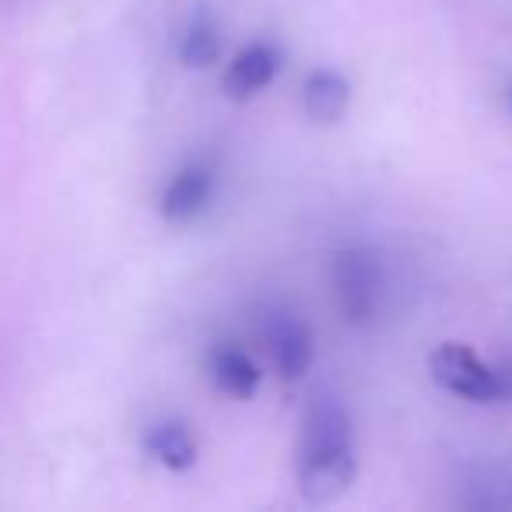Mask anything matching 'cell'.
Returning a JSON list of instances; mask_svg holds the SVG:
<instances>
[{"mask_svg": "<svg viewBox=\"0 0 512 512\" xmlns=\"http://www.w3.org/2000/svg\"><path fill=\"white\" fill-rule=\"evenodd\" d=\"M358 477L355 428L341 400L316 397L302 418L295 481L306 505H330L351 491Z\"/></svg>", "mask_w": 512, "mask_h": 512, "instance_id": "1", "label": "cell"}, {"mask_svg": "<svg viewBox=\"0 0 512 512\" xmlns=\"http://www.w3.org/2000/svg\"><path fill=\"white\" fill-rule=\"evenodd\" d=\"M330 285L348 327H369L383 309V260L369 246H341L330 260Z\"/></svg>", "mask_w": 512, "mask_h": 512, "instance_id": "2", "label": "cell"}, {"mask_svg": "<svg viewBox=\"0 0 512 512\" xmlns=\"http://www.w3.org/2000/svg\"><path fill=\"white\" fill-rule=\"evenodd\" d=\"M428 376L446 393L470 404H502L512 400V369L481 362L467 344H439L428 355Z\"/></svg>", "mask_w": 512, "mask_h": 512, "instance_id": "3", "label": "cell"}, {"mask_svg": "<svg viewBox=\"0 0 512 512\" xmlns=\"http://www.w3.org/2000/svg\"><path fill=\"white\" fill-rule=\"evenodd\" d=\"M264 341L271 351L274 372H278L285 383L302 379L313 369L316 358V344H313V330L306 327V320H299L295 313H274L264 320Z\"/></svg>", "mask_w": 512, "mask_h": 512, "instance_id": "4", "label": "cell"}, {"mask_svg": "<svg viewBox=\"0 0 512 512\" xmlns=\"http://www.w3.org/2000/svg\"><path fill=\"white\" fill-rule=\"evenodd\" d=\"M281 71V53L274 43L260 39V43H246L232 57V64L225 67L221 88L232 102H249L253 95H260L267 85H274Z\"/></svg>", "mask_w": 512, "mask_h": 512, "instance_id": "5", "label": "cell"}, {"mask_svg": "<svg viewBox=\"0 0 512 512\" xmlns=\"http://www.w3.org/2000/svg\"><path fill=\"white\" fill-rule=\"evenodd\" d=\"M211 200H214V172L207 165H183L162 190L158 214L169 225H186V221L200 218L211 207Z\"/></svg>", "mask_w": 512, "mask_h": 512, "instance_id": "6", "label": "cell"}, {"mask_svg": "<svg viewBox=\"0 0 512 512\" xmlns=\"http://www.w3.org/2000/svg\"><path fill=\"white\" fill-rule=\"evenodd\" d=\"M207 372H211V383L232 400H253L264 383V369L235 344H218L207 358Z\"/></svg>", "mask_w": 512, "mask_h": 512, "instance_id": "7", "label": "cell"}, {"mask_svg": "<svg viewBox=\"0 0 512 512\" xmlns=\"http://www.w3.org/2000/svg\"><path fill=\"white\" fill-rule=\"evenodd\" d=\"M351 106V81L334 67H320L302 85V109L313 123H341Z\"/></svg>", "mask_w": 512, "mask_h": 512, "instance_id": "8", "label": "cell"}, {"mask_svg": "<svg viewBox=\"0 0 512 512\" xmlns=\"http://www.w3.org/2000/svg\"><path fill=\"white\" fill-rule=\"evenodd\" d=\"M141 446L151 460L162 463L165 470H176V474L190 470L200 456V446H197V439H193V432L176 418H162L144 428Z\"/></svg>", "mask_w": 512, "mask_h": 512, "instance_id": "9", "label": "cell"}, {"mask_svg": "<svg viewBox=\"0 0 512 512\" xmlns=\"http://www.w3.org/2000/svg\"><path fill=\"white\" fill-rule=\"evenodd\" d=\"M221 60V36L218 25L211 22V15L200 11L183 32V43H179V64L186 71H207L211 64Z\"/></svg>", "mask_w": 512, "mask_h": 512, "instance_id": "10", "label": "cell"}, {"mask_svg": "<svg viewBox=\"0 0 512 512\" xmlns=\"http://www.w3.org/2000/svg\"><path fill=\"white\" fill-rule=\"evenodd\" d=\"M505 106H509V116H512V81H509V88H505Z\"/></svg>", "mask_w": 512, "mask_h": 512, "instance_id": "11", "label": "cell"}]
</instances>
